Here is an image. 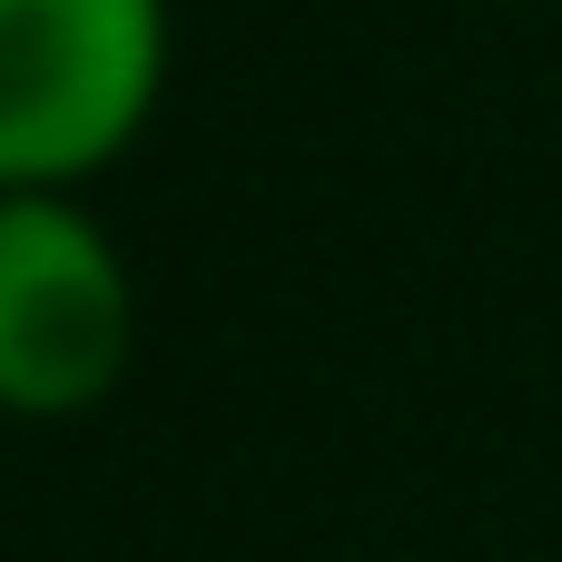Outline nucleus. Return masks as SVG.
Here are the masks:
<instances>
[{"label": "nucleus", "instance_id": "nucleus-2", "mask_svg": "<svg viewBox=\"0 0 562 562\" xmlns=\"http://www.w3.org/2000/svg\"><path fill=\"white\" fill-rule=\"evenodd\" d=\"M138 366V277L89 198L0 188V415H99Z\"/></svg>", "mask_w": 562, "mask_h": 562}, {"label": "nucleus", "instance_id": "nucleus-1", "mask_svg": "<svg viewBox=\"0 0 562 562\" xmlns=\"http://www.w3.org/2000/svg\"><path fill=\"white\" fill-rule=\"evenodd\" d=\"M168 59V0H0V188L89 198L148 138Z\"/></svg>", "mask_w": 562, "mask_h": 562}]
</instances>
